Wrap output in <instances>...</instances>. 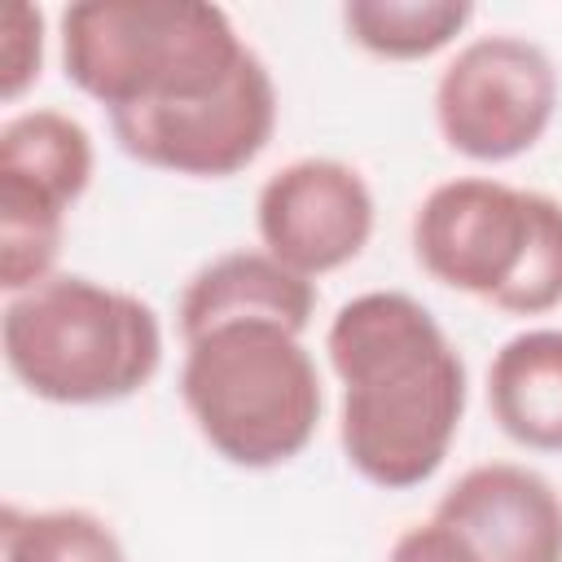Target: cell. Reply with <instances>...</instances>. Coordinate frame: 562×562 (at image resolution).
Returning <instances> with one entry per match:
<instances>
[{
  "label": "cell",
  "instance_id": "cell-1",
  "mask_svg": "<svg viewBox=\"0 0 562 562\" xmlns=\"http://www.w3.org/2000/svg\"><path fill=\"white\" fill-rule=\"evenodd\" d=\"M325 351L342 382L347 465L386 492L426 483L465 413V364L439 321L400 290H369L338 307Z\"/></svg>",
  "mask_w": 562,
  "mask_h": 562
},
{
  "label": "cell",
  "instance_id": "cell-2",
  "mask_svg": "<svg viewBox=\"0 0 562 562\" xmlns=\"http://www.w3.org/2000/svg\"><path fill=\"white\" fill-rule=\"evenodd\" d=\"M255 48L206 0H79L61 9L66 79L110 119L176 110L228 88Z\"/></svg>",
  "mask_w": 562,
  "mask_h": 562
},
{
  "label": "cell",
  "instance_id": "cell-3",
  "mask_svg": "<svg viewBox=\"0 0 562 562\" xmlns=\"http://www.w3.org/2000/svg\"><path fill=\"white\" fill-rule=\"evenodd\" d=\"M180 395L198 435L241 470L294 461L321 422V373L281 321H224L184 338Z\"/></svg>",
  "mask_w": 562,
  "mask_h": 562
},
{
  "label": "cell",
  "instance_id": "cell-4",
  "mask_svg": "<svg viewBox=\"0 0 562 562\" xmlns=\"http://www.w3.org/2000/svg\"><path fill=\"white\" fill-rule=\"evenodd\" d=\"M0 347L31 395L48 404H114L158 373L162 325L154 307L127 290L53 272L9 294Z\"/></svg>",
  "mask_w": 562,
  "mask_h": 562
},
{
  "label": "cell",
  "instance_id": "cell-5",
  "mask_svg": "<svg viewBox=\"0 0 562 562\" xmlns=\"http://www.w3.org/2000/svg\"><path fill=\"white\" fill-rule=\"evenodd\" d=\"M413 255L439 285L509 316L553 312L562 303V202L487 176L448 180L413 215Z\"/></svg>",
  "mask_w": 562,
  "mask_h": 562
},
{
  "label": "cell",
  "instance_id": "cell-6",
  "mask_svg": "<svg viewBox=\"0 0 562 562\" xmlns=\"http://www.w3.org/2000/svg\"><path fill=\"white\" fill-rule=\"evenodd\" d=\"M92 180V136L61 110H26L0 127V285L22 294L53 277L66 211Z\"/></svg>",
  "mask_w": 562,
  "mask_h": 562
},
{
  "label": "cell",
  "instance_id": "cell-7",
  "mask_svg": "<svg viewBox=\"0 0 562 562\" xmlns=\"http://www.w3.org/2000/svg\"><path fill=\"white\" fill-rule=\"evenodd\" d=\"M558 110L553 57L522 35L470 40L439 75L435 119L448 149L474 162L527 154Z\"/></svg>",
  "mask_w": 562,
  "mask_h": 562
},
{
  "label": "cell",
  "instance_id": "cell-8",
  "mask_svg": "<svg viewBox=\"0 0 562 562\" xmlns=\"http://www.w3.org/2000/svg\"><path fill=\"white\" fill-rule=\"evenodd\" d=\"M272 127H277V88L259 53L228 88L202 101L110 119V132L127 158L198 180H224L250 167L272 140Z\"/></svg>",
  "mask_w": 562,
  "mask_h": 562
},
{
  "label": "cell",
  "instance_id": "cell-9",
  "mask_svg": "<svg viewBox=\"0 0 562 562\" xmlns=\"http://www.w3.org/2000/svg\"><path fill=\"white\" fill-rule=\"evenodd\" d=\"M255 220L263 250L312 281L369 246L373 193L364 176L338 158H299L263 180Z\"/></svg>",
  "mask_w": 562,
  "mask_h": 562
},
{
  "label": "cell",
  "instance_id": "cell-10",
  "mask_svg": "<svg viewBox=\"0 0 562 562\" xmlns=\"http://www.w3.org/2000/svg\"><path fill=\"white\" fill-rule=\"evenodd\" d=\"M479 562H562V496L527 465L492 461L465 470L435 505Z\"/></svg>",
  "mask_w": 562,
  "mask_h": 562
},
{
  "label": "cell",
  "instance_id": "cell-11",
  "mask_svg": "<svg viewBox=\"0 0 562 562\" xmlns=\"http://www.w3.org/2000/svg\"><path fill=\"white\" fill-rule=\"evenodd\" d=\"M316 290L268 250H228L198 268L180 294V334L193 338L224 321H281L294 334L312 325Z\"/></svg>",
  "mask_w": 562,
  "mask_h": 562
},
{
  "label": "cell",
  "instance_id": "cell-12",
  "mask_svg": "<svg viewBox=\"0 0 562 562\" xmlns=\"http://www.w3.org/2000/svg\"><path fill=\"white\" fill-rule=\"evenodd\" d=\"M496 426L536 452H562V329L514 334L487 364Z\"/></svg>",
  "mask_w": 562,
  "mask_h": 562
},
{
  "label": "cell",
  "instance_id": "cell-13",
  "mask_svg": "<svg viewBox=\"0 0 562 562\" xmlns=\"http://www.w3.org/2000/svg\"><path fill=\"white\" fill-rule=\"evenodd\" d=\"M474 18L470 0H351L342 4L347 35L373 57L417 61L439 53Z\"/></svg>",
  "mask_w": 562,
  "mask_h": 562
},
{
  "label": "cell",
  "instance_id": "cell-14",
  "mask_svg": "<svg viewBox=\"0 0 562 562\" xmlns=\"http://www.w3.org/2000/svg\"><path fill=\"white\" fill-rule=\"evenodd\" d=\"M4 562H123V544L105 518L88 509H18L0 514Z\"/></svg>",
  "mask_w": 562,
  "mask_h": 562
},
{
  "label": "cell",
  "instance_id": "cell-15",
  "mask_svg": "<svg viewBox=\"0 0 562 562\" xmlns=\"http://www.w3.org/2000/svg\"><path fill=\"white\" fill-rule=\"evenodd\" d=\"M44 57V18L31 4H9L0 22V97L18 101L31 79H40Z\"/></svg>",
  "mask_w": 562,
  "mask_h": 562
},
{
  "label": "cell",
  "instance_id": "cell-16",
  "mask_svg": "<svg viewBox=\"0 0 562 562\" xmlns=\"http://www.w3.org/2000/svg\"><path fill=\"white\" fill-rule=\"evenodd\" d=\"M386 562H479V553H474L452 527H443L439 518H430V522L408 527V531L391 544Z\"/></svg>",
  "mask_w": 562,
  "mask_h": 562
}]
</instances>
